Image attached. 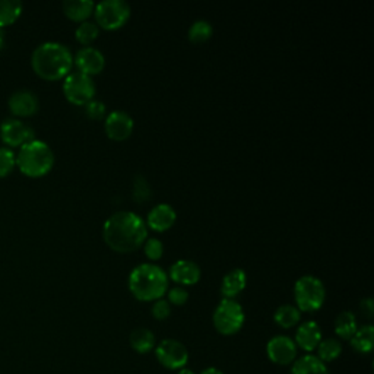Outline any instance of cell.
<instances>
[{
	"label": "cell",
	"instance_id": "cell-1",
	"mask_svg": "<svg viewBox=\"0 0 374 374\" xmlns=\"http://www.w3.org/2000/svg\"><path fill=\"white\" fill-rule=\"evenodd\" d=\"M103 237L109 247L120 253H129L145 243L148 227L145 221L129 211H120L107 218L103 227Z\"/></svg>",
	"mask_w": 374,
	"mask_h": 374
},
{
	"label": "cell",
	"instance_id": "cell-2",
	"mask_svg": "<svg viewBox=\"0 0 374 374\" xmlns=\"http://www.w3.org/2000/svg\"><path fill=\"white\" fill-rule=\"evenodd\" d=\"M31 65L43 79L57 81L69 75L73 65V56L65 44L47 41L34 50Z\"/></svg>",
	"mask_w": 374,
	"mask_h": 374
},
{
	"label": "cell",
	"instance_id": "cell-3",
	"mask_svg": "<svg viewBox=\"0 0 374 374\" xmlns=\"http://www.w3.org/2000/svg\"><path fill=\"white\" fill-rule=\"evenodd\" d=\"M131 292L141 302H155L168 288L167 273L154 263L138 265L129 275Z\"/></svg>",
	"mask_w": 374,
	"mask_h": 374
},
{
	"label": "cell",
	"instance_id": "cell-4",
	"mask_svg": "<svg viewBox=\"0 0 374 374\" xmlns=\"http://www.w3.org/2000/svg\"><path fill=\"white\" fill-rule=\"evenodd\" d=\"M55 154L45 142L34 139L21 146L16 155V165L30 177H41L53 168Z\"/></svg>",
	"mask_w": 374,
	"mask_h": 374
},
{
	"label": "cell",
	"instance_id": "cell-5",
	"mask_svg": "<svg viewBox=\"0 0 374 374\" xmlns=\"http://www.w3.org/2000/svg\"><path fill=\"white\" fill-rule=\"evenodd\" d=\"M294 298L300 312H317L325 303L326 290L317 277L304 275L294 285Z\"/></svg>",
	"mask_w": 374,
	"mask_h": 374
},
{
	"label": "cell",
	"instance_id": "cell-6",
	"mask_svg": "<svg viewBox=\"0 0 374 374\" xmlns=\"http://www.w3.org/2000/svg\"><path fill=\"white\" fill-rule=\"evenodd\" d=\"M214 326L221 335L237 334L244 323V312L238 302L234 298H224L214 312Z\"/></svg>",
	"mask_w": 374,
	"mask_h": 374
},
{
	"label": "cell",
	"instance_id": "cell-7",
	"mask_svg": "<svg viewBox=\"0 0 374 374\" xmlns=\"http://www.w3.org/2000/svg\"><path fill=\"white\" fill-rule=\"evenodd\" d=\"M97 25L104 30H117L123 27L131 16V6L124 0H103L94 6Z\"/></svg>",
	"mask_w": 374,
	"mask_h": 374
},
{
	"label": "cell",
	"instance_id": "cell-8",
	"mask_svg": "<svg viewBox=\"0 0 374 374\" xmlns=\"http://www.w3.org/2000/svg\"><path fill=\"white\" fill-rule=\"evenodd\" d=\"M63 92L69 101L75 106H85L95 95V84L91 77L82 72H72L69 73L65 84Z\"/></svg>",
	"mask_w": 374,
	"mask_h": 374
},
{
	"label": "cell",
	"instance_id": "cell-9",
	"mask_svg": "<svg viewBox=\"0 0 374 374\" xmlns=\"http://www.w3.org/2000/svg\"><path fill=\"white\" fill-rule=\"evenodd\" d=\"M155 356L161 365L168 370H182L189 361L187 348L176 339H164L155 348Z\"/></svg>",
	"mask_w": 374,
	"mask_h": 374
},
{
	"label": "cell",
	"instance_id": "cell-10",
	"mask_svg": "<svg viewBox=\"0 0 374 374\" xmlns=\"http://www.w3.org/2000/svg\"><path fill=\"white\" fill-rule=\"evenodd\" d=\"M0 138L9 146H22L35 139L31 126L19 119H6L0 124Z\"/></svg>",
	"mask_w": 374,
	"mask_h": 374
},
{
	"label": "cell",
	"instance_id": "cell-11",
	"mask_svg": "<svg viewBox=\"0 0 374 374\" xmlns=\"http://www.w3.org/2000/svg\"><path fill=\"white\" fill-rule=\"evenodd\" d=\"M266 354L272 363L290 365L297 360V345L290 336H273L266 345Z\"/></svg>",
	"mask_w": 374,
	"mask_h": 374
},
{
	"label": "cell",
	"instance_id": "cell-12",
	"mask_svg": "<svg viewBox=\"0 0 374 374\" xmlns=\"http://www.w3.org/2000/svg\"><path fill=\"white\" fill-rule=\"evenodd\" d=\"M133 119L123 110H114L106 119V133L110 139L117 142L128 139L133 132Z\"/></svg>",
	"mask_w": 374,
	"mask_h": 374
},
{
	"label": "cell",
	"instance_id": "cell-13",
	"mask_svg": "<svg viewBox=\"0 0 374 374\" xmlns=\"http://www.w3.org/2000/svg\"><path fill=\"white\" fill-rule=\"evenodd\" d=\"M73 60L77 63L79 72L88 75V77L98 75L106 66L104 55L94 47H82Z\"/></svg>",
	"mask_w": 374,
	"mask_h": 374
},
{
	"label": "cell",
	"instance_id": "cell-14",
	"mask_svg": "<svg viewBox=\"0 0 374 374\" xmlns=\"http://www.w3.org/2000/svg\"><path fill=\"white\" fill-rule=\"evenodd\" d=\"M9 109L18 117H28L37 113L40 103L38 97L30 89H18L9 97Z\"/></svg>",
	"mask_w": 374,
	"mask_h": 374
},
{
	"label": "cell",
	"instance_id": "cell-15",
	"mask_svg": "<svg viewBox=\"0 0 374 374\" xmlns=\"http://www.w3.org/2000/svg\"><path fill=\"white\" fill-rule=\"evenodd\" d=\"M170 278L182 285H194L201 280V268L193 260H177L170 268Z\"/></svg>",
	"mask_w": 374,
	"mask_h": 374
},
{
	"label": "cell",
	"instance_id": "cell-16",
	"mask_svg": "<svg viewBox=\"0 0 374 374\" xmlns=\"http://www.w3.org/2000/svg\"><path fill=\"white\" fill-rule=\"evenodd\" d=\"M177 219V214L174 208L168 204H158L148 214L146 227L153 229L154 231H165L174 226Z\"/></svg>",
	"mask_w": 374,
	"mask_h": 374
},
{
	"label": "cell",
	"instance_id": "cell-17",
	"mask_svg": "<svg viewBox=\"0 0 374 374\" xmlns=\"http://www.w3.org/2000/svg\"><path fill=\"white\" fill-rule=\"evenodd\" d=\"M320 341H321L320 326L313 320L302 323L300 328H298L295 332V339H294L297 348L300 346L303 351H307V353L314 351L317 345L320 343Z\"/></svg>",
	"mask_w": 374,
	"mask_h": 374
},
{
	"label": "cell",
	"instance_id": "cell-18",
	"mask_svg": "<svg viewBox=\"0 0 374 374\" xmlns=\"http://www.w3.org/2000/svg\"><path fill=\"white\" fill-rule=\"evenodd\" d=\"M246 284H247L246 272L240 268L231 269L230 272L226 273V277L222 280L221 292L226 298H234L246 288Z\"/></svg>",
	"mask_w": 374,
	"mask_h": 374
},
{
	"label": "cell",
	"instance_id": "cell-19",
	"mask_svg": "<svg viewBox=\"0 0 374 374\" xmlns=\"http://www.w3.org/2000/svg\"><path fill=\"white\" fill-rule=\"evenodd\" d=\"M291 374H329V370L316 356L307 354L292 363Z\"/></svg>",
	"mask_w": 374,
	"mask_h": 374
},
{
	"label": "cell",
	"instance_id": "cell-20",
	"mask_svg": "<svg viewBox=\"0 0 374 374\" xmlns=\"http://www.w3.org/2000/svg\"><path fill=\"white\" fill-rule=\"evenodd\" d=\"M129 343L133 350L139 354H148L154 350L155 336L146 328H136L129 335Z\"/></svg>",
	"mask_w": 374,
	"mask_h": 374
},
{
	"label": "cell",
	"instance_id": "cell-21",
	"mask_svg": "<svg viewBox=\"0 0 374 374\" xmlns=\"http://www.w3.org/2000/svg\"><path fill=\"white\" fill-rule=\"evenodd\" d=\"M94 11V2L91 0H65L63 12L73 21H85Z\"/></svg>",
	"mask_w": 374,
	"mask_h": 374
},
{
	"label": "cell",
	"instance_id": "cell-22",
	"mask_svg": "<svg viewBox=\"0 0 374 374\" xmlns=\"http://www.w3.org/2000/svg\"><path fill=\"white\" fill-rule=\"evenodd\" d=\"M351 346L360 354H368L374 345V328L371 325H364L356 331L353 335Z\"/></svg>",
	"mask_w": 374,
	"mask_h": 374
},
{
	"label": "cell",
	"instance_id": "cell-23",
	"mask_svg": "<svg viewBox=\"0 0 374 374\" xmlns=\"http://www.w3.org/2000/svg\"><path fill=\"white\" fill-rule=\"evenodd\" d=\"M357 329H358V326H357V319H356L354 313L342 312L336 316V319H335V334L339 338H342L345 341H350Z\"/></svg>",
	"mask_w": 374,
	"mask_h": 374
},
{
	"label": "cell",
	"instance_id": "cell-24",
	"mask_svg": "<svg viewBox=\"0 0 374 374\" xmlns=\"http://www.w3.org/2000/svg\"><path fill=\"white\" fill-rule=\"evenodd\" d=\"M302 319V313L298 310L295 306L291 304H284L280 306L275 310V314H273V320L278 326L284 328V329H291L294 328L298 321Z\"/></svg>",
	"mask_w": 374,
	"mask_h": 374
},
{
	"label": "cell",
	"instance_id": "cell-25",
	"mask_svg": "<svg viewBox=\"0 0 374 374\" xmlns=\"http://www.w3.org/2000/svg\"><path fill=\"white\" fill-rule=\"evenodd\" d=\"M317 358L323 363H331L334 360H336L341 353H342V345L338 339L335 338H328V339H321L320 343L317 345Z\"/></svg>",
	"mask_w": 374,
	"mask_h": 374
},
{
	"label": "cell",
	"instance_id": "cell-26",
	"mask_svg": "<svg viewBox=\"0 0 374 374\" xmlns=\"http://www.w3.org/2000/svg\"><path fill=\"white\" fill-rule=\"evenodd\" d=\"M22 12L19 0H0V28L15 22Z\"/></svg>",
	"mask_w": 374,
	"mask_h": 374
},
{
	"label": "cell",
	"instance_id": "cell-27",
	"mask_svg": "<svg viewBox=\"0 0 374 374\" xmlns=\"http://www.w3.org/2000/svg\"><path fill=\"white\" fill-rule=\"evenodd\" d=\"M212 25L205 21V19H199V21H194L192 25H190V28H189V40L192 43H205L207 40H209L212 37Z\"/></svg>",
	"mask_w": 374,
	"mask_h": 374
},
{
	"label": "cell",
	"instance_id": "cell-28",
	"mask_svg": "<svg viewBox=\"0 0 374 374\" xmlns=\"http://www.w3.org/2000/svg\"><path fill=\"white\" fill-rule=\"evenodd\" d=\"M98 34H99L98 25L94 22H89V21H84L82 23H79V27L77 28V31H75L77 40L85 45L91 44L98 37Z\"/></svg>",
	"mask_w": 374,
	"mask_h": 374
},
{
	"label": "cell",
	"instance_id": "cell-29",
	"mask_svg": "<svg viewBox=\"0 0 374 374\" xmlns=\"http://www.w3.org/2000/svg\"><path fill=\"white\" fill-rule=\"evenodd\" d=\"M16 165V155L9 148H0V177H5Z\"/></svg>",
	"mask_w": 374,
	"mask_h": 374
},
{
	"label": "cell",
	"instance_id": "cell-30",
	"mask_svg": "<svg viewBox=\"0 0 374 374\" xmlns=\"http://www.w3.org/2000/svg\"><path fill=\"white\" fill-rule=\"evenodd\" d=\"M143 252L148 256V259L151 260H158L163 256L164 246L163 241L158 238H146L143 243Z\"/></svg>",
	"mask_w": 374,
	"mask_h": 374
},
{
	"label": "cell",
	"instance_id": "cell-31",
	"mask_svg": "<svg viewBox=\"0 0 374 374\" xmlns=\"http://www.w3.org/2000/svg\"><path fill=\"white\" fill-rule=\"evenodd\" d=\"M85 113L89 119L99 120L106 116V104L99 99H91L88 104H85Z\"/></svg>",
	"mask_w": 374,
	"mask_h": 374
},
{
	"label": "cell",
	"instance_id": "cell-32",
	"mask_svg": "<svg viewBox=\"0 0 374 374\" xmlns=\"http://www.w3.org/2000/svg\"><path fill=\"white\" fill-rule=\"evenodd\" d=\"M133 194L138 202H143L151 194V189H149L148 182L142 176H136L135 185H133Z\"/></svg>",
	"mask_w": 374,
	"mask_h": 374
},
{
	"label": "cell",
	"instance_id": "cell-33",
	"mask_svg": "<svg viewBox=\"0 0 374 374\" xmlns=\"http://www.w3.org/2000/svg\"><path fill=\"white\" fill-rule=\"evenodd\" d=\"M189 298V292L182 288V287H176V288H171L168 291V303L174 304V306H183Z\"/></svg>",
	"mask_w": 374,
	"mask_h": 374
},
{
	"label": "cell",
	"instance_id": "cell-34",
	"mask_svg": "<svg viewBox=\"0 0 374 374\" xmlns=\"http://www.w3.org/2000/svg\"><path fill=\"white\" fill-rule=\"evenodd\" d=\"M170 314H171V304L167 300H164V298L155 300L153 306V316L157 320H165L170 317Z\"/></svg>",
	"mask_w": 374,
	"mask_h": 374
},
{
	"label": "cell",
	"instance_id": "cell-35",
	"mask_svg": "<svg viewBox=\"0 0 374 374\" xmlns=\"http://www.w3.org/2000/svg\"><path fill=\"white\" fill-rule=\"evenodd\" d=\"M360 309H361V313L367 317V319H371L373 317V313H374V304H373V300L371 298H365V300H363L360 303Z\"/></svg>",
	"mask_w": 374,
	"mask_h": 374
},
{
	"label": "cell",
	"instance_id": "cell-36",
	"mask_svg": "<svg viewBox=\"0 0 374 374\" xmlns=\"http://www.w3.org/2000/svg\"><path fill=\"white\" fill-rule=\"evenodd\" d=\"M201 374H224V373L219 371V370L215 368V367H208V368H205Z\"/></svg>",
	"mask_w": 374,
	"mask_h": 374
},
{
	"label": "cell",
	"instance_id": "cell-37",
	"mask_svg": "<svg viewBox=\"0 0 374 374\" xmlns=\"http://www.w3.org/2000/svg\"><path fill=\"white\" fill-rule=\"evenodd\" d=\"M4 44H5V35H4L2 28H0V50L4 48Z\"/></svg>",
	"mask_w": 374,
	"mask_h": 374
},
{
	"label": "cell",
	"instance_id": "cell-38",
	"mask_svg": "<svg viewBox=\"0 0 374 374\" xmlns=\"http://www.w3.org/2000/svg\"><path fill=\"white\" fill-rule=\"evenodd\" d=\"M177 374H194V373L192 370H189V368H182V370H179Z\"/></svg>",
	"mask_w": 374,
	"mask_h": 374
}]
</instances>
